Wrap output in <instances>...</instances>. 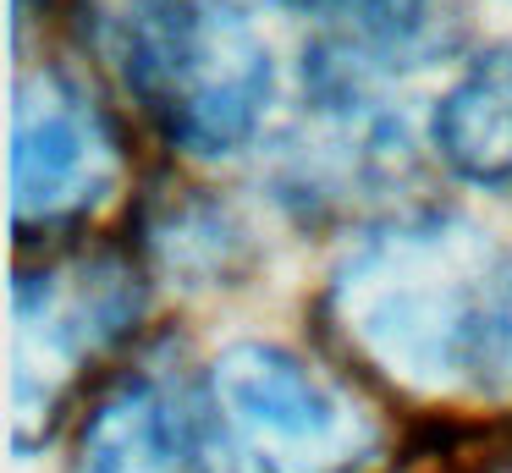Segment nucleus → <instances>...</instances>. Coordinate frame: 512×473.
I'll return each instance as SVG.
<instances>
[{
	"label": "nucleus",
	"instance_id": "nucleus-8",
	"mask_svg": "<svg viewBox=\"0 0 512 473\" xmlns=\"http://www.w3.org/2000/svg\"><path fill=\"white\" fill-rule=\"evenodd\" d=\"M353 17V33L364 50L402 55L430 33V6L424 0H336Z\"/></svg>",
	"mask_w": 512,
	"mask_h": 473
},
{
	"label": "nucleus",
	"instance_id": "nucleus-1",
	"mask_svg": "<svg viewBox=\"0 0 512 473\" xmlns=\"http://www.w3.org/2000/svg\"><path fill=\"white\" fill-rule=\"evenodd\" d=\"M325 314L347 352L402 391L512 385V259L457 215L391 220L364 237Z\"/></svg>",
	"mask_w": 512,
	"mask_h": 473
},
{
	"label": "nucleus",
	"instance_id": "nucleus-9",
	"mask_svg": "<svg viewBox=\"0 0 512 473\" xmlns=\"http://www.w3.org/2000/svg\"><path fill=\"white\" fill-rule=\"evenodd\" d=\"M501 473H512V462H507V468H501Z\"/></svg>",
	"mask_w": 512,
	"mask_h": 473
},
{
	"label": "nucleus",
	"instance_id": "nucleus-6",
	"mask_svg": "<svg viewBox=\"0 0 512 473\" xmlns=\"http://www.w3.org/2000/svg\"><path fill=\"white\" fill-rule=\"evenodd\" d=\"M72 473H243L210 391L138 369L89 413Z\"/></svg>",
	"mask_w": 512,
	"mask_h": 473
},
{
	"label": "nucleus",
	"instance_id": "nucleus-3",
	"mask_svg": "<svg viewBox=\"0 0 512 473\" xmlns=\"http://www.w3.org/2000/svg\"><path fill=\"white\" fill-rule=\"evenodd\" d=\"M144 308V281L116 253H61L17 275L12 292V435L34 446Z\"/></svg>",
	"mask_w": 512,
	"mask_h": 473
},
{
	"label": "nucleus",
	"instance_id": "nucleus-4",
	"mask_svg": "<svg viewBox=\"0 0 512 473\" xmlns=\"http://www.w3.org/2000/svg\"><path fill=\"white\" fill-rule=\"evenodd\" d=\"M210 402L243 473H353L375 451V424L281 347L248 341L221 352Z\"/></svg>",
	"mask_w": 512,
	"mask_h": 473
},
{
	"label": "nucleus",
	"instance_id": "nucleus-7",
	"mask_svg": "<svg viewBox=\"0 0 512 473\" xmlns=\"http://www.w3.org/2000/svg\"><path fill=\"white\" fill-rule=\"evenodd\" d=\"M435 154L479 187L512 182V44L474 55L435 105Z\"/></svg>",
	"mask_w": 512,
	"mask_h": 473
},
{
	"label": "nucleus",
	"instance_id": "nucleus-2",
	"mask_svg": "<svg viewBox=\"0 0 512 473\" xmlns=\"http://www.w3.org/2000/svg\"><path fill=\"white\" fill-rule=\"evenodd\" d=\"M100 44L144 116L188 154H232L270 105V44L226 0H105Z\"/></svg>",
	"mask_w": 512,
	"mask_h": 473
},
{
	"label": "nucleus",
	"instance_id": "nucleus-5",
	"mask_svg": "<svg viewBox=\"0 0 512 473\" xmlns=\"http://www.w3.org/2000/svg\"><path fill=\"white\" fill-rule=\"evenodd\" d=\"M122 149L100 110L78 83L56 72H34L17 83L12 110V215L17 231L78 226L89 209L116 193Z\"/></svg>",
	"mask_w": 512,
	"mask_h": 473
}]
</instances>
